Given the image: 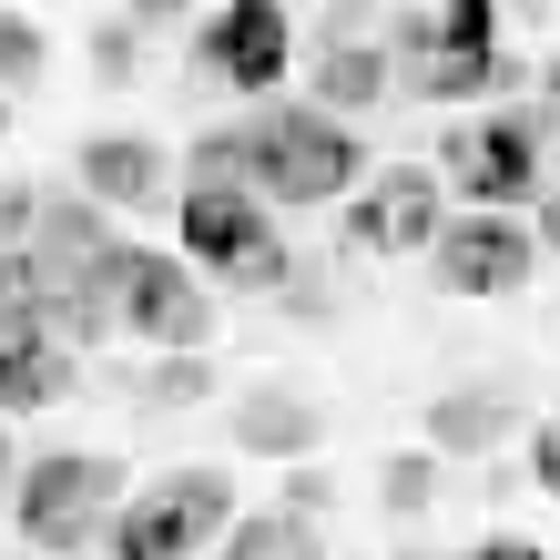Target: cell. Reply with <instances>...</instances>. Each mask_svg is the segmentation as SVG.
Listing matches in <instances>:
<instances>
[{
    "label": "cell",
    "mask_w": 560,
    "mask_h": 560,
    "mask_svg": "<svg viewBox=\"0 0 560 560\" xmlns=\"http://www.w3.org/2000/svg\"><path fill=\"white\" fill-rule=\"evenodd\" d=\"M530 235H540V255H560V184H540V205H530Z\"/></svg>",
    "instance_id": "obj_21"
},
{
    "label": "cell",
    "mask_w": 560,
    "mask_h": 560,
    "mask_svg": "<svg viewBox=\"0 0 560 560\" xmlns=\"http://www.w3.org/2000/svg\"><path fill=\"white\" fill-rule=\"evenodd\" d=\"M479 560H550V550H540V540H520V530H489Z\"/></svg>",
    "instance_id": "obj_23"
},
{
    "label": "cell",
    "mask_w": 560,
    "mask_h": 560,
    "mask_svg": "<svg viewBox=\"0 0 560 560\" xmlns=\"http://www.w3.org/2000/svg\"><path fill=\"white\" fill-rule=\"evenodd\" d=\"M439 174L428 163H387V174L357 184V205H347V255H428L439 245Z\"/></svg>",
    "instance_id": "obj_8"
},
{
    "label": "cell",
    "mask_w": 560,
    "mask_h": 560,
    "mask_svg": "<svg viewBox=\"0 0 560 560\" xmlns=\"http://www.w3.org/2000/svg\"><path fill=\"white\" fill-rule=\"evenodd\" d=\"M122 500H133V489H122V458H103V448H51V458H31L11 479V520H21V540L42 560L103 550Z\"/></svg>",
    "instance_id": "obj_2"
},
{
    "label": "cell",
    "mask_w": 560,
    "mask_h": 560,
    "mask_svg": "<svg viewBox=\"0 0 560 560\" xmlns=\"http://www.w3.org/2000/svg\"><path fill=\"white\" fill-rule=\"evenodd\" d=\"M510 428H520L510 398H489V387H448V398L428 408V448H439V458H489Z\"/></svg>",
    "instance_id": "obj_13"
},
{
    "label": "cell",
    "mask_w": 560,
    "mask_h": 560,
    "mask_svg": "<svg viewBox=\"0 0 560 560\" xmlns=\"http://www.w3.org/2000/svg\"><path fill=\"white\" fill-rule=\"evenodd\" d=\"M92 61L103 72H133V31H92Z\"/></svg>",
    "instance_id": "obj_22"
},
{
    "label": "cell",
    "mask_w": 560,
    "mask_h": 560,
    "mask_svg": "<svg viewBox=\"0 0 560 560\" xmlns=\"http://www.w3.org/2000/svg\"><path fill=\"white\" fill-rule=\"evenodd\" d=\"M103 295H113V337H143V347H205L214 337V306L194 285V266L133 245V235L103 255Z\"/></svg>",
    "instance_id": "obj_5"
},
{
    "label": "cell",
    "mask_w": 560,
    "mask_h": 560,
    "mask_svg": "<svg viewBox=\"0 0 560 560\" xmlns=\"http://www.w3.org/2000/svg\"><path fill=\"white\" fill-rule=\"evenodd\" d=\"M0 133H11V103H0Z\"/></svg>",
    "instance_id": "obj_28"
},
{
    "label": "cell",
    "mask_w": 560,
    "mask_h": 560,
    "mask_svg": "<svg viewBox=\"0 0 560 560\" xmlns=\"http://www.w3.org/2000/svg\"><path fill=\"white\" fill-rule=\"evenodd\" d=\"M194 184H255L266 205H337L357 184V133L326 103H266L194 143Z\"/></svg>",
    "instance_id": "obj_1"
},
{
    "label": "cell",
    "mask_w": 560,
    "mask_h": 560,
    "mask_svg": "<svg viewBox=\"0 0 560 560\" xmlns=\"http://www.w3.org/2000/svg\"><path fill=\"white\" fill-rule=\"evenodd\" d=\"M439 469H448L439 448H398V458H387V469H377V500L398 510V520H418L428 500H439Z\"/></svg>",
    "instance_id": "obj_16"
},
{
    "label": "cell",
    "mask_w": 560,
    "mask_h": 560,
    "mask_svg": "<svg viewBox=\"0 0 560 560\" xmlns=\"http://www.w3.org/2000/svg\"><path fill=\"white\" fill-rule=\"evenodd\" d=\"M224 560H326V540H316L306 510H266V520H235L224 530Z\"/></svg>",
    "instance_id": "obj_15"
},
{
    "label": "cell",
    "mask_w": 560,
    "mask_h": 560,
    "mask_svg": "<svg viewBox=\"0 0 560 560\" xmlns=\"http://www.w3.org/2000/svg\"><path fill=\"white\" fill-rule=\"evenodd\" d=\"M174 224H184V255H194L214 285H235V295H276L285 266H295L255 184H194L184 205H174Z\"/></svg>",
    "instance_id": "obj_3"
},
{
    "label": "cell",
    "mask_w": 560,
    "mask_h": 560,
    "mask_svg": "<svg viewBox=\"0 0 560 560\" xmlns=\"http://www.w3.org/2000/svg\"><path fill=\"white\" fill-rule=\"evenodd\" d=\"M439 184L448 194H469V205H500V214H520V205H540V113H479V122H458V133L439 143Z\"/></svg>",
    "instance_id": "obj_6"
},
{
    "label": "cell",
    "mask_w": 560,
    "mask_h": 560,
    "mask_svg": "<svg viewBox=\"0 0 560 560\" xmlns=\"http://www.w3.org/2000/svg\"><path fill=\"white\" fill-rule=\"evenodd\" d=\"M51 398H72V347L61 337H11L0 347V418H31Z\"/></svg>",
    "instance_id": "obj_14"
},
{
    "label": "cell",
    "mask_w": 560,
    "mask_h": 560,
    "mask_svg": "<svg viewBox=\"0 0 560 560\" xmlns=\"http://www.w3.org/2000/svg\"><path fill=\"white\" fill-rule=\"evenodd\" d=\"M205 387H214V357H205V347H163V368H153V398H163V408L205 398Z\"/></svg>",
    "instance_id": "obj_18"
},
{
    "label": "cell",
    "mask_w": 560,
    "mask_h": 560,
    "mask_svg": "<svg viewBox=\"0 0 560 560\" xmlns=\"http://www.w3.org/2000/svg\"><path fill=\"white\" fill-rule=\"evenodd\" d=\"M285 11L276 0H224V11L194 31V61H205V72L224 82V92H276L285 82Z\"/></svg>",
    "instance_id": "obj_9"
},
{
    "label": "cell",
    "mask_w": 560,
    "mask_h": 560,
    "mask_svg": "<svg viewBox=\"0 0 560 560\" xmlns=\"http://www.w3.org/2000/svg\"><path fill=\"white\" fill-rule=\"evenodd\" d=\"M11 479H21V469H11V439H0V489H11Z\"/></svg>",
    "instance_id": "obj_27"
},
{
    "label": "cell",
    "mask_w": 560,
    "mask_h": 560,
    "mask_svg": "<svg viewBox=\"0 0 560 560\" xmlns=\"http://www.w3.org/2000/svg\"><path fill=\"white\" fill-rule=\"evenodd\" d=\"M51 72V42H42V21L31 11H0V92H31Z\"/></svg>",
    "instance_id": "obj_17"
},
{
    "label": "cell",
    "mask_w": 560,
    "mask_h": 560,
    "mask_svg": "<svg viewBox=\"0 0 560 560\" xmlns=\"http://www.w3.org/2000/svg\"><path fill=\"white\" fill-rule=\"evenodd\" d=\"M387 92H398L387 51H377V42H357V21H347L337 42L316 51V103H326V113H368V103H387Z\"/></svg>",
    "instance_id": "obj_12"
},
{
    "label": "cell",
    "mask_w": 560,
    "mask_h": 560,
    "mask_svg": "<svg viewBox=\"0 0 560 560\" xmlns=\"http://www.w3.org/2000/svg\"><path fill=\"white\" fill-rule=\"evenodd\" d=\"M316 439H326V418L295 387H245L235 398V448L245 458H316Z\"/></svg>",
    "instance_id": "obj_11"
},
{
    "label": "cell",
    "mask_w": 560,
    "mask_h": 560,
    "mask_svg": "<svg viewBox=\"0 0 560 560\" xmlns=\"http://www.w3.org/2000/svg\"><path fill=\"white\" fill-rule=\"evenodd\" d=\"M326 500H337V489H326V479L306 469V458H285V500H276V510H306V520H326Z\"/></svg>",
    "instance_id": "obj_19"
},
{
    "label": "cell",
    "mask_w": 560,
    "mask_h": 560,
    "mask_svg": "<svg viewBox=\"0 0 560 560\" xmlns=\"http://www.w3.org/2000/svg\"><path fill=\"white\" fill-rule=\"evenodd\" d=\"M72 174H82V194H103L113 214H163L174 205V163H163V143H143V133H92L82 153H72Z\"/></svg>",
    "instance_id": "obj_10"
},
{
    "label": "cell",
    "mask_w": 560,
    "mask_h": 560,
    "mask_svg": "<svg viewBox=\"0 0 560 560\" xmlns=\"http://www.w3.org/2000/svg\"><path fill=\"white\" fill-rule=\"evenodd\" d=\"M224 530H235V479L224 469H163L153 489H133V500L113 510V560H194L214 550Z\"/></svg>",
    "instance_id": "obj_4"
},
{
    "label": "cell",
    "mask_w": 560,
    "mask_h": 560,
    "mask_svg": "<svg viewBox=\"0 0 560 560\" xmlns=\"http://www.w3.org/2000/svg\"><path fill=\"white\" fill-rule=\"evenodd\" d=\"M530 266H540V235H530L520 214H500V205L439 224V245H428L439 295H520V285H530Z\"/></svg>",
    "instance_id": "obj_7"
},
{
    "label": "cell",
    "mask_w": 560,
    "mask_h": 560,
    "mask_svg": "<svg viewBox=\"0 0 560 560\" xmlns=\"http://www.w3.org/2000/svg\"><path fill=\"white\" fill-rule=\"evenodd\" d=\"M133 11H194V0H133Z\"/></svg>",
    "instance_id": "obj_26"
},
{
    "label": "cell",
    "mask_w": 560,
    "mask_h": 560,
    "mask_svg": "<svg viewBox=\"0 0 560 560\" xmlns=\"http://www.w3.org/2000/svg\"><path fill=\"white\" fill-rule=\"evenodd\" d=\"M550 122H560V113H550Z\"/></svg>",
    "instance_id": "obj_29"
},
{
    "label": "cell",
    "mask_w": 560,
    "mask_h": 560,
    "mask_svg": "<svg viewBox=\"0 0 560 560\" xmlns=\"http://www.w3.org/2000/svg\"><path fill=\"white\" fill-rule=\"evenodd\" d=\"M540 92H550V113H560V51H550V72H540Z\"/></svg>",
    "instance_id": "obj_25"
},
{
    "label": "cell",
    "mask_w": 560,
    "mask_h": 560,
    "mask_svg": "<svg viewBox=\"0 0 560 560\" xmlns=\"http://www.w3.org/2000/svg\"><path fill=\"white\" fill-rule=\"evenodd\" d=\"M398 560H479V550H398Z\"/></svg>",
    "instance_id": "obj_24"
},
{
    "label": "cell",
    "mask_w": 560,
    "mask_h": 560,
    "mask_svg": "<svg viewBox=\"0 0 560 560\" xmlns=\"http://www.w3.org/2000/svg\"><path fill=\"white\" fill-rule=\"evenodd\" d=\"M530 479L560 500V418H550V428H530Z\"/></svg>",
    "instance_id": "obj_20"
}]
</instances>
